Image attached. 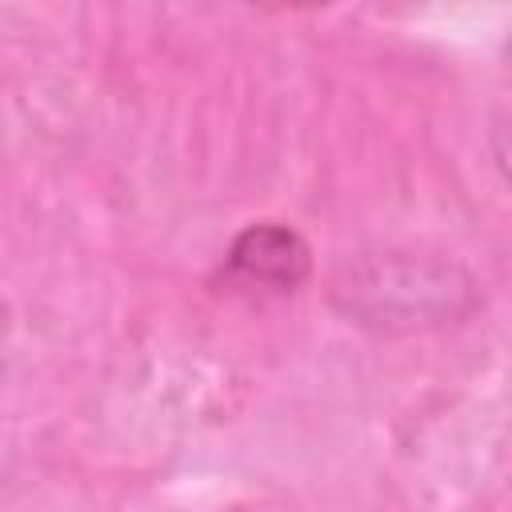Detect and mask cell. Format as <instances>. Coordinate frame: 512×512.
I'll return each instance as SVG.
<instances>
[{
	"label": "cell",
	"instance_id": "1",
	"mask_svg": "<svg viewBox=\"0 0 512 512\" xmlns=\"http://www.w3.org/2000/svg\"><path fill=\"white\" fill-rule=\"evenodd\" d=\"M324 300L348 324L376 336L444 332L484 304L476 272L440 248L368 244L344 252L324 284Z\"/></svg>",
	"mask_w": 512,
	"mask_h": 512
},
{
	"label": "cell",
	"instance_id": "2",
	"mask_svg": "<svg viewBox=\"0 0 512 512\" xmlns=\"http://www.w3.org/2000/svg\"><path fill=\"white\" fill-rule=\"evenodd\" d=\"M312 244L304 232H296L284 220H252L244 224L216 268V280L224 292L268 304V300H288L312 280Z\"/></svg>",
	"mask_w": 512,
	"mask_h": 512
}]
</instances>
